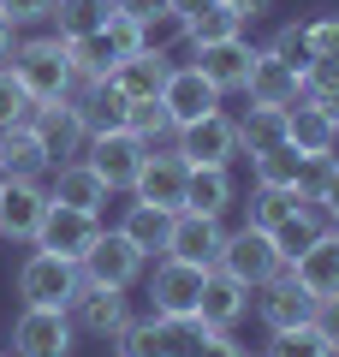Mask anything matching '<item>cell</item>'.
I'll list each match as a JSON object with an SVG mask.
<instances>
[{
	"instance_id": "obj_26",
	"label": "cell",
	"mask_w": 339,
	"mask_h": 357,
	"mask_svg": "<svg viewBox=\"0 0 339 357\" xmlns=\"http://www.w3.org/2000/svg\"><path fill=\"white\" fill-rule=\"evenodd\" d=\"M303 173H310V161H303L292 143H274V149L250 155V178L262 191H303Z\"/></svg>"
},
{
	"instance_id": "obj_34",
	"label": "cell",
	"mask_w": 339,
	"mask_h": 357,
	"mask_svg": "<svg viewBox=\"0 0 339 357\" xmlns=\"http://www.w3.org/2000/svg\"><path fill=\"white\" fill-rule=\"evenodd\" d=\"M322 227H327V220L315 215L310 203H303L298 215H286V220H280L274 232H268V238H274V250H280V256H286V262H292V256H298V250H310V238H315V232H322Z\"/></svg>"
},
{
	"instance_id": "obj_11",
	"label": "cell",
	"mask_w": 339,
	"mask_h": 357,
	"mask_svg": "<svg viewBox=\"0 0 339 357\" xmlns=\"http://www.w3.org/2000/svg\"><path fill=\"white\" fill-rule=\"evenodd\" d=\"M220 215H197V208H179L173 220H167V244L161 256H179V262H197V268H214V256H220Z\"/></svg>"
},
{
	"instance_id": "obj_20",
	"label": "cell",
	"mask_w": 339,
	"mask_h": 357,
	"mask_svg": "<svg viewBox=\"0 0 339 357\" xmlns=\"http://www.w3.org/2000/svg\"><path fill=\"white\" fill-rule=\"evenodd\" d=\"M286 268H292V280H298L310 298H333V292H339V238L322 227V232L310 238V250H298Z\"/></svg>"
},
{
	"instance_id": "obj_35",
	"label": "cell",
	"mask_w": 339,
	"mask_h": 357,
	"mask_svg": "<svg viewBox=\"0 0 339 357\" xmlns=\"http://www.w3.org/2000/svg\"><path fill=\"white\" fill-rule=\"evenodd\" d=\"M262 357H333V345H327L322 333L303 321V328H280V333H268Z\"/></svg>"
},
{
	"instance_id": "obj_16",
	"label": "cell",
	"mask_w": 339,
	"mask_h": 357,
	"mask_svg": "<svg viewBox=\"0 0 339 357\" xmlns=\"http://www.w3.org/2000/svg\"><path fill=\"white\" fill-rule=\"evenodd\" d=\"M66 316H72V328L89 333V340H113V333L131 321V304H126V292H113V286H77V298L66 304Z\"/></svg>"
},
{
	"instance_id": "obj_33",
	"label": "cell",
	"mask_w": 339,
	"mask_h": 357,
	"mask_svg": "<svg viewBox=\"0 0 339 357\" xmlns=\"http://www.w3.org/2000/svg\"><path fill=\"white\" fill-rule=\"evenodd\" d=\"M66 54H72V72H77V84H89V77H107L113 72V60H119V48H113L107 36H77V42H66Z\"/></svg>"
},
{
	"instance_id": "obj_19",
	"label": "cell",
	"mask_w": 339,
	"mask_h": 357,
	"mask_svg": "<svg viewBox=\"0 0 339 357\" xmlns=\"http://www.w3.org/2000/svg\"><path fill=\"white\" fill-rule=\"evenodd\" d=\"M244 310H250V286H239L232 274H220V268H209V280H202V298H197V321L214 333H232L244 321Z\"/></svg>"
},
{
	"instance_id": "obj_23",
	"label": "cell",
	"mask_w": 339,
	"mask_h": 357,
	"mask_svg": "<svg viewBox=\"0 0 339 357\" xmlns=\"http://www.w3.org/2000/svg\"><path fill=\"white\" fill-rule=\"evenodd\" d=\"M72 107H77V119H84L89 137H96V131H126V126H131V102L107 84V77H89V84H77Z\"/></svg>"
},
{
	"instance_id": "obj_12",
	"label": "cell",
	"mask_w": 339,
	"mask_h": 357,
	"mask_svg": "<svg viewBox=\"0 0 339 357\" xmlns=\"http://www.w3.org/2000/svg\"><path fill=\"white\" fill-rule=\"evenodd\" d=\"M220 102L226 96L197 72V66H173L167 84H161V107H167V119H173V131L190 126V119H202V114H220Z\"/></svg>"
},
{
	"instance_id": "obj_15",
	"label": "cell",
	"mask_w": 339,
	"mask_h": 357,
	"mask_svg": "<svg viewBox=\"0 0 339 357\" xmlns=\"http://www.w3.org/2000/svg\"><path fill=\"white\" fill-rule=\"evenodd\" d=\"M250 60H256V42L250 36H232V42H202V48H190V66H197L202 77H209L220 96H239L244 77H250Z\"/></svg>"
},
{
	"instance_id": "obj_14",
	"label": "cell",
	"mask_w": 339,
	"mask_h": 357,
	"mask_svg": "<svg viewBox=\"0 0 339 357\" xmlns=\"http://www.w3.org/2000/svg\"><path fill=\"white\" fill-rule=\"evenodd\" d=\"M96 232H101V215L48 203V215H42V227H36V250H54V256H66V262H77V256L96 244Z\"/></svg>"
},
{
	"instance_id": "obj_25",
	"label": "cell",
	"mask_w": 339,
	"mask_h": 357,
	"mask_svg": "<svg viewBox=\"0 0 339 357\" xmlns=\"http://www.w3.org/2000/svg\"><path fill=\"white\" fill-rule=\"evenodd\" d=\"M48 149H42V137H36V126H6L0 131V178H42L48 173Z\"/></svg>"
},
{
	"instance_id": "obj_49",
	"label": "cell",
	"mask_w": 339,
	"mask_h": 357,
	"mask_svg": "<svg viewBox=\"0 0 339 357\" xmlns=\"http://www.w3.org/2000/svg\"><path fill=\"white\" fill-rule=\"evenodd\" d=\"M202 6H214V0H167V13H179V18H197Z\"/></svg>"
},
{
	"instance_id": "obj_18",
	"label": "cell",
	"mask_w": 339,
	"mask_h": 357,
	"mask_svg": "<svg viewBox=\"0 0 339 357\" xmlns=\"http://www.w3.org/2000/svg\"><path fill=\"white\" fill-rule=\"evenodd\" d=\"M310 310H315V298L303 292L298 280H292V268H286V274H274L268 286H256V316H262L268 333H280V328H303V321H310Z\"/></svg>"
},
{
	"instance_id": "obj_3",
	"label": "cell",
	"mask_w": 339,
	"mask_h": 357,
	"mask_svg": "<svg viewBox=\"0 0 339 357\" xmlns=\"http://www.w3.org/2000/svg\"><path fill=\"white\" fill-rule=\"evenodd\" d=\"M214 268H220V274H232L239 286H250V292H256V286H268L274 274H286V256L274 250V238H268L262 227H250V220H244L239 232H226V238H220Z\"/></svg>"
},
{
	"instance_id": "obj_10",
	"label": "cell",
	"mask_w": 339,
	"mask_h": 357,
	"mask_svg": "<svg viewBox=\"0 0 339 357\" xmlns=\"http://www.w3.org/2000/svg\"><path fill=\"white\" fill-rule=\"evenodd\" d=\"M42 215H48V185L42 178H0V238L36 244Z\"/></svg>"
},
{
	"instance_id": "obj_24",
	"label": "cell",
	"mask_w": 339,
	"mask_h": 357,
	"mask_svg": "<svg viewBox=\"0 0 339 357\" xmlns=\"http://www.w3.org/2000/svg\"><path fill=\"white\" fill-rule=\"evenodd\" d=\"M244 96H250V102H268V107H292L303 96V72H292L286 60H274L268 48H256L250 77H244Z\"/></svg>"
},
{
	"instance_id": "obj_40",
	"label": "cell",
	"mask_w": 339,
	"mask_h": 357,
	"mask_svg": "<svg viewBox=\"0 0 339 357\" xmlns=\"http://www.w3.org/2000/svg\"><path fill=\"white\" fill-rule=\"evenodd\" d=\"M303 42H310V60H339V13H322L303 24Z\"/></svg>"
},
{
	"instance_id": "obj_52",
	"label": "cell",
	"mask_w": 339,
	"mask_h": 357,
	"mask_svg": "<svg viewBox=\"0 0 339 357\" xmlns=\"http://www.w3.org/2000/svg\"><path fill=\"white\" fill-rule=\"evenodd\" d=\"M0 357H13V351H0Z\"/></svg>"
},
{
	"instance_id": "obj_28",
	"label": "cell",
	"mask_w": 339,
	"mask_h": 357,
	"mask_svg": "<svg viewBox=\"0 0 339 357\" xmlns=\"http://www.w3.org/2000/svg\"><path fill=\"white\" fill-rule=\"evenodd\" d=\"M274 143H286V107L250 102L239 114V149L244 155H262V149H274Z\"/></svg>"
},
{
	"instance_id": "obj_29",
	"label": "cell",
	"mask_w": 339,
	"mask_h": 357,
	"mask_svg": "<svg viewBox=\"0 0 339 357\" xmlns=\"http://www.w3.org/2000/svg\"><path fill=\"white\" fill-rule=\"evenodd\" d=\"M48 18H54V36L60 42H77V36H96L107 24V0H54Z\"/></svg>"
},
{
	"instance_id": "obj_9",
	"label": "cell",
	"mask_w": 339,
	"mask_h": 357,
	"mask_svg": "<svg viewBox=\"0 0 339 357\" xmlns=\"http://www.w3.org/2000/svg\"><path fill=\"white\" fill-rule=\"evenodd\" d=\"M202 280H209V268L179 262V256H161L155 274H149V310L155 316H197Z\"/></svg>"
},
{
	"instance_id": "obj_46",
	"label": "cell",
	"mask_w": 339,
	"mask_h": 357,
	"mask_svg": "<svg viewBox=\"0 0 339 357\" xmlns=\"http://www.w3.org/2000/svg\"><path fill=\"white\" fill-rule=\"evenodd\" d=\"M107 6H113V13H126V18H137V24L155 18V13H167V0H107Z\"/></svg>"
},
{
	"instance_id": "obj_13",
	"label": "cell",
	"mask_w": 339,
	"mask_h": 357,
	"mask_svg": "<svg viewBox=\"0 0 339 357\" xmlns=\"http://www.w3.org/2000/svg\"><path fill=\"white\" fill-rule=\"evenodd\" d=\"M42 185H48V203L84 208V215H101V208H107V197H113L107 185H101V173L84 161V155H72V161H54Z\"/></svg>"
},
{
	"instance_id": "obj_32",
	"label": "cell",
	"mask_w": 339,
	"mask_h": 357,
	"mask_svg": "<svg viewBox=\"0 0 339 357\" xmlns=\"http://www.w3.org/2000/svg\"><path fill=\"white\" fill-rule=\"evenodd\" d=\"M167 220H173V215H161L155 203H131V208H126V220H119V232H126V238L137 244L143 256H155V250L167 244Z\"/></svg>"
},
{
	"instance_id": "obj_51",
	"label": "cell",
	"mask_w": 339,
	"mask_h": 357,
	"mask_svg": "<svg viewBox=\"0 0 339 357\" xmlns=\"http://www.w3.org/2000/svg\"><path fill=\"white\" fill-rule=\"evenodd\" d=\"M333 137H339V107H333Z\"/></svg>"
},
{
	"instance_id": "obj_48",
	"label": "cell",
	"mask_w": 339,
	"mask_h": 357,
	"mask_svg": "<svg viewBox=\"0 0 339 357\" xmlns=\"http://www.w3.org/2000/svg\"><path fill=\"white\" fill-rule=\"evenodd\" d=\"M13 48H18V24H13L6 13H0V66L13 60Z\"/></svg>"
},
{
	"instance_id": "obj_53",
	"label": "cell",
	"mask_w": 339,
	"mask_h": 357,
	"mask_svg": "<svg viewBox=\"0 0 339 357\" xmlns=\"http://www.w3.org/2000/svg\"><path fill=\"white\" fill-rule=\"evenodd\" d=\"M239 357H244V351H239Z\"/></svg>"
},
{
	"instance_id": "obj_6",
	"label": "cell",
	"mask_w": 339,
	"mask_h": 357,
	"mask_svg": "<svg viewBox=\"0 0 339 357\" xmlns=\"http://www.w3.org/2000/svg\"><path fill=\"white\" fill-rule=\"evenodd\" d=\"M173 149L190 167H232L244 155L239 149V119L232 114H202V119H190V126L173 131Z\"/></svg>"
},
{
	"instance_id": "obj_44",
	"label": "cell",
	"mask_w": 339,
	"mask_h": 357,
	"mask_svg": "<svg viewBox=\"0 0 339 357\" xmlns=\"http://www.w3.org/2000/svg\"><path fill=\"white\" fill-rule=\"evenodd\" d=\"M310 328L322 333V340L333 345V357H339V292H333V298H315V310H310Z\"/></svg>"
},
{
	"instance_id": "obj_47",
	"label": "cell",
	"mask_w": 339,
	"mask_h": 357,
	"mask_svg": "<svg viewBox=\"0 0 339 357\" xmlns=\"http://www.w3.org/2000/svg\"><path fill=\"white\" fill-rule=\"evenodd\" d=\"M226 6H232V13H239L244 24H256L262 13H274V0H226Z\"/></svg>"
},
{
	"instance_id": "obj_41",
	"label": "cell",
	"mask_w": 339,
	"mask_h": 357,
	"mask_svg": "<svg viewBox=\"0 0 339 357\" xmlns=\"http://www.w3.org/2000/svg\"><path fill=\"white\" fill-rule=\"evenodd\" d=\"M303 96L322 107H339V66L333 60H315L310 72H303Z\"/></svg>"
},
{
	"instance_id": "obj_38",
	"label": "cell",
	"mask_w": 339,
	"mask_h": 357,
	"mask_svg": "<svg viewBox=\"0 0 339 357\" xmlns=\"http://www.w3.org/2000/svg\"><path fill=\"white\" fill-rule=\"evenodd\" d=\"M268 54H274V60H286L292 72H310V42H303V24H280L274 36H268Z\"/></svg>"
},
{
	"instance_id": "obj_4",
	"label": "cell",
	"mask_w": 339,
	"mask_h": 357,
	"mask_svg": "<svg viewBox=\"0 0 339 357\" xmlns=\"http://www.w3.org/2000/svg\"><path fill=\"white\" fill-rule=\"evenodd\" d=\"M77 351V328L66 310L48 304H24L13 321V357H72Z\"/></svg>"
},
{
	"instance_id": "obj_22",
	"label": "cell",
	"mask_w": 339,
	"mask_h": 357,
	"mask_svg": "<svg viewBox=\"0 0 339 357\" xmlns=\"http://www.w3.org/2000/svg\"><path fill=\"white\" fill-rule=\"evenodd\" d=\"M30 126H36V137H42V149H48V161H72V155H84V143H89V131H84V119H77L72 102L36 107V114H30Z\"/></svg>"
},
{
	"instance_id": "obj_1",
	"label": "cell",
	"mask_w": 339,
	"mask_h": 357,
	"mask_svg": "<svg viewBox=\"0 0 339 357\" xmlns=\"http://www.w3.org/2000/svg\"><path fill=\"white\" fill-rule=\"evenodd\" d=\"M6 66H13V77L24 84V96L36 107L72 102L77 96V72H72V54H66L60 36H18V48H13Z\"/></svg>"
},
{
	"instance_id": "obj_30",
	"label": "cell",
	"mask_w": 339,
	"mask_h": 357,
	"mask_svg": "<svg viewBox=\"0 0 339 357\" xmlns=\"http://www.w3.org/2000/svg\"><path fill=\"white\" fill-rule=\"evenodd\" d=\"M244 36V18L226 6V0H214V6H202L197 18H185V42L190 48H202V42H232Z\"/></svg>"
},
{
	"instance_id": "obj_17",
	"label": "cell",
	"mask_w": 339,
	"mask_h": 357,
	"mask_svg": "<svg viewBox=\"0 0 339 357\" xmlns=\"http://www.w3.org/2000/svg\"><path fill=\"white\" fill-rule=\"evenodd\" d=\"M286 143L303 155V161H327V155H339L333 107H322V102H310V96H298V102L286 107Z\"/></svg>"
},
{
	"instance_id": "obj_39",
	"label": "cell",
	"mask_w": 339,
	"mask_h": 357,
	"mask_svg": "<svg viewBox=\"0 0 339 357\" xmlns=\"http://www.w3.org/2000/svg\"><path fill=\"white\" fill-rule=\"evenodd\" d=\"M131 131H137L143 143H161V137H173V119H167L161 96H149V102H131Z\"/></svg>"
},
{
	"instance_id": "obj_27",
	"label": "cell",
	"mask_w": 339,
	"mask_h": 357,
	"mask_svg": "<svg viewBox=\"0 0 339 357\" xmlns=\"http://www.w3.org/2000/svg\"><path fill=\"white\" fill-rule=\"evenodd\" d=\"M185 208H197V215H226V208H232V167H190Z\"/></svg>"
},
{
	"instance_id": "obj_50",
	"label": "cell",
	"mask_w": 339,
	"mask_h": 357,
	"mask_svg": "<svg viewBox=\"0 0 339 357\" xmlns=\"http://www.w3.org/2000/svg\"><path fill=\"white\" fill-rule=\"evenodd\" d=\"M327 232H333V238H339V220H327Z\"/></svg>"
},
{
	"instance_id": "obj_45",
	"label": "cell",
	"mask_w": 339,
	"mask_h": 357,
	"mask_svg": "<svg viewBox=\"0 0 339 357\" xmlns=\"http://www.w3.org/2000/svg\"><path fill=\"white\" fill-rule=\"evenodd\" d=\"M48 6H54V0H0V13L13 18L18 30H24V24H42V18H48Z\"/></svg>"
},
{
	"instance_id": "obj_36",
	"label": "cell",
	"mask_w": 339,
	"mask_h": 357,
	"mask_svg": "<svg viewBox=\"0 0 339 357\" xmlns=\"http://www.w3.org/2000/svg\"><path fill=\"white\" fill-rule=\"evenodd\" d=\"M303 203H310L303 191H262V185H256V197H250V227L274 232L280 220H286V215H298Z\"/></svg>"
},
{
	"instance_id": "obj_43",
	"label": "cell",
	"mask_w": 339,
	"mask_h": 357,
	"mask_svg": "<svg viewBox=\"0 0 339 357\" xmlns=\"http://www.w3.org/2000/svg\"><path fill=\"white\" fill-rule=\"evenodd\" d=\"M173 42H185V18L179 13H155V18H143V48H173Z\"/></svg>"
},
{
	"instance_id": "obj_7",
	"label": "cell",
	"mask_w": 339,
	"mask_h": 357,
	"mask_svg": "<svg viewBox=\"0 0 339 357\" xmlns=\"http://www.w3.org/2000/svg\"><path fill=\"white\" fill-rule=\"evenodd\" d=\"M185 178H190V161L179 149H161V143H149V155H143L137 167V185H131V197L137 203H155L161 215H179L185 208Z\"/></svg>"
},
{
	"instance_id": "obj_21",
	"label": "cell",
	"mask_w": 339,
	"mask_h": 357,
	"mask_svg": "<svg viewBox=\"0 0 339 357\" xmlns=\"http://www.w3.org/2000/svg\"><path fill=\"white\" fill-rule=\"evenodd\" d=\"M167 72H173V60H167L161 48H137V54H126V60H113L107 84L119 89L126 102H149V96H161Z\"/></svg>"
},
{
	"instance_id": "obj_5",
	"label": "cell",
	"mask_w": 339,
	"mask_h": 357,
	"mask_svg": "<svg viewBox=\"0 0 339 357\" xmlns=\"http://www.w3.org/2000/svg\"><path fill=\"white\" fill-rule=\"evenodd\" d=\"M77 286H84L77 262H66V256H54V250H30L24 262H18V298H24V304L66 310L77 298Z\"/></svg>"
},
{
	"instance_id": "obj_8",
	"label": "cell",
	"mask_w": 339,
	"mask_h": 357,
	"mask_svg": "<svg viewBox=\"0 0 339 357\" xmlns=\"http://www.w3.org/2000/svg\"><path fill=\"white\" fill-rule=\"evenodd\" d=\"M143 155H149V143H143L131 126H126V131H96V137L84 143V161L101 173V185H107V191H131V185H137Z\"/></svg>"
},
{
	"instance_id": "obj_31",
	"label": "cell",
	"mask_w": 339,
	"mask_h": 357,
	"mask_svg": "<svg viewBox=\"0 0 339 357\" xmlns=\"http://www.w3.org/2000/svg\"><path fill=\"white\" fill-rule=\"evenodd\" d=\"M303 197H310V208L322 220H339V155L310 161V173H303Z\"/></svg>"
},
{
	"instance_id": "obj_42",
	"label": "cell",
	"mask_w": 339,
	"mask_h": 357,
	"mask_svg": "<svg viewBox=\"0 0 339 357\" xmlns=\"http://www.w3.org/2000/svg\"><path fill=\"white\" fill-rule=\"evenodd\" d=\"M101 36L119 48V60L143 48V24H137V18H126V13H113V6H107V24H101Z\"/></svg>"
},
{
	"instance_id": "obj_2",
	"label": "cell",
	"mask_w": 339,
	"mask_h": 357,
	"mask_svg": "<svg viewBox=\"0 0 339 357\" xmlns=\"http://www.w3.org/2000/svg\"><path fill=\"white\" fill-rule=\"evenodd\" d=\"M143 268H149V256H143L119 227H101L96 244L77 256V274H84V286H113V292H131V286L143 280Z\"/></svg>"
},
{
	"instance_id": "obj_37",
	"label": "cell",
	"mask_w": 339,
	"mask_h": 357,
	"mask_svg": "<svg viewBox=\"0 0 339 357\" xmlns=\"http://www.w3.org/2000/svg\"><path fill=\"white\" fill-rule=\"evenodd\" d=\"M30 114H36V102L24 96V84L13 77V66H0V131H6V126H24Z\"/></svg>"
}]
</instances>
